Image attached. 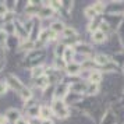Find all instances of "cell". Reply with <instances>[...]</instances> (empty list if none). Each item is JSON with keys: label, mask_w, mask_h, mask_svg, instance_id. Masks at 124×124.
I'll use <instances>...</instances> for the list:
<instances>
[{"label": "cell", "mask_w": 124, "mask_h": 124, "mask_svg": "<svg viewBox=\"0 0 124 124\" xmlns=\"http://www.w3.org/2000/svg\"><path fill=\"white\" fill-rule=\"evenodd\" d=\"M52 113L53 116H56L59 120H66L67 117H70V109L66 105L64 101H59V99H53L50 105Z\"/></svg>", "instance_id": "1"}, {"label": "cell", "mask_w": 124, "mask_h": 124, "mask_svg": "<svg viewBox=\"0 0 124 124\" xmlns=\"http://www.w3.org/2000/svg\"><path fill=\"white\" fill-rule=\"evenodd\" d=\"M6 84L10 89H13L14 92H17V93H20V92L24 89V86H25V85L20 81V78H18L17 75H14V74H8V75H7Z\"/></svg>", "instance_id": "2"}, {"label": "cell", "mask_w": 124, "mask_h": 124, "mask_svg": "<svg viewBox=\"0 0 124 124\" xmlns=\"http://www.w3.org/2000/svg\"><path fill=\"white\" fill-rule=\"evenodd\" d=\"M70 92V86L66 82H59L54 86L53 91V99H59V101H64V98L67 96V93Z\"/></svg>", "instance_id": "3"}, {"label": "cell", "mask_w": 124, "mask_h": 124, "mask_svg": "<svg viewBox=\"0 0 124 124\" xmlns=\"http://www.w3.org/2000/svg\"><path fill=\"white\" fill-rule=\"evenodd\" d=\"M66 74L68 77H79V74L82 73V67H81V63L78 62H73L68 63L67 67H66Z\"/></svg>", "instance_id": "4"}, {"label": "cell", "mask_w": 124, "mask_h": 124, "mask_svg": "<svg viewBox=\"0 0 124 124\" xmlns=\"http://www.w3.org/2000/svg\"><path fill=\"white\" fill-rule=\"evenodd\" d=\"M70 92H74V93H79V95H84L86 92V88H88V82L86 81H82L79 79L74 84H70Z\"/></svg>", "instance_id": "5"}, {"label": "cell", "mask_w": 124, "mask_h": 124, "mask_svg": "<svg viewBox=\"0 0 124 124\" xmlns=\"http://www.w3.org/2000/svg\"><path fill=\"white\" fill-rule=\"evenodd\" d=\"M4 116H6L7 121L11 123V124H14L17 120H20V118L23 117V116H21V112H20L18 109H16V107H10V109H7V112H6Z\"/></svg>", "instance_id": "6"}, {"label": "cell", "mask_w": 124, "mask_h": 124, "mask_svg": "<svg viewBox=\"0 0 124 124\" xmlns=\"http://www.w3.org/2000/svg\"><path fill=\"white\" fill-rule=\"evenodd\" d=\"M102 78H103V74L101 73V70H92V71H89V74H88V78H86V82L88 84H101Z\"/></svg>", "instance_id": "7"}, {"label": "cell", "mask_w": 124, "mask_h": 124, "mask_svg": "<svg viewBox=\"0 0 124 124\" xmlns=\"http://www.w3.org/2000/svg\"><path fill=\"white\" fill-rule=\"evenodd\" d=\"M92 60H93V63H95L96 66H99V67H105V66H107L109 63L112 62V59L107 56V54H105V53H98V54H95Z\"/></svg>", "instance_id": "8"}, {"label": "cell", "mask_w": 124, "mask_h": 124, "mask_svg": "<svg viewBox=\"0 0 124 124\" xmlns=\"http://www.w3.org/2000/svg\"><path fill=\"white\" fill-rule=\"evenodd\" d=\"M117 123V116H116V113L113 112L112 109H107L105 114H103V117H102V121L101 124H116Z\"/></svg>", "instance_id": "9"}, {"label": "cell", "mask_w": 124, "mask_h": 124, "mask_svg": "<svg viewBox=\"0 0 124 124\" xmlns=\"http://www.w3.org/2000/svg\"><path fill=\"white\" fill-rule=\"evenodd\" d=\"M84 99V95H79V93H74V92H68L67 96L64 98V102H66V105H73V103H79V102H82Z\"/></svg>", "instance_id": "10"}, {"label": "cell", "mask_w": 124, "mask_h": 124, "mask_svg": "<svg viewBox=\"0 0 124 124\" xmlns=\"http://www.w3.org/2000/svg\"><path fill=\"white\" fill-rule=\"evenodd\" d=\"M91 39H92V42L93 43H105L107 40V35L105 34V32H102L101 29H98V31H95V32H92L91 34Z\"/></svg>", "instance_id": "11"}, {"label": "cell", "mask_w": 124, "mask_h": 124, "mask_svg": "<svg viewBox=\"0 0 124 124\" xmlns=\"http://www.w3.org/2000/svg\"><path fill=\"white\" fill-rule=\"evenodd\" d=\"M43 75H46V67L45 66L39 64V66L32 67V70H31V77H32L34 79L40 78V77H43Z\"/></svg>", "instance_id": "12"}, {"label": "cell", "mask_w": 124, "mask_h": 124, "mask_svg": "<svg viewBox=\"0 0 124 124\" xmlns=\"http://www.w3.org/2000/svg\"><path fill=\"white\" fill-rule=\"evenodd\" d=\"M62 59L67 63V64H68V63H73L74 59H75V50H74V47L67 46V47H66V50H64V53H63Z\"/></svg>", "instance_id": "13"}, {"label": "cell", "mask_w": 124, "mask_h": 124, "mask_svg": "<svg viewBox=\"0 0 124 124\" xmlns=\"http://www.w3.org/2000/svg\"><path fill=\"white\" fill-rule=\"evenodd\" d=\"M52 109L49 105H40V110H39V118L42 120H50L52 117Z\"/></svg>", "instance_id": "14"}, {"label": "cell", "mask_w": 124, "mask_h": 124, "mask_svg": "<svg viewBox=\"0 0 124 124\" xmlns=\"http://www.w3.org/2000/svg\"><path fill=\"white\" fill-rule=\"evenodd\" d=\"M53 16H54V11L49 6H42L39 8V13H38V17L40 18H50Z\"/></svg>", "instance_id": "15"}, {"label": "cell", "mask_w": 124, "mask_h": 124, "mask_svg": "<svg viewBox=\"0 0 124 124\" xmlns=\"http://www.w3.org/2000/svg\"><path fill=\"white\" fill-rule=\"evenodd\" d=\"M66 27H67V25L63 23V21H54V23L50 25V31H53V32L57 34V35H60V34H63V31H64Z\"/></svg>", "instance_id": "16"}, {"label": "cell", "mask_w": 124, "mask_h": 124, "mask_svg": "<svg viewBox=\"0 0 124 124\" xmlns=\"http://www.w3.org/2000/svg\"><path fill=\"white\" fill-rule=\"evenodd\" d=\"M62 35H63L64 39H71V38H77V36H78V32H77L75 28H73V27H66Z\"/></svg>", "instance_id": "17"}, {"label": "cell", "mask_w": 124, "mask_h": 124, "mask_svg": "<svg viewBox=\"0 0 124 124\" xmlns=\"http://www.w3.org/2000/svg\"><path fill=\"white\" fill-rule=\"evenodd\" d=\"M39 110H40V105H34L29 109H27V116L29 118H39Z\"/></svg>", "instance_id": "18"}, {"label": "cell", "mask_w": 124, "mask_h": 124, "mask_svg": "<svg viewBox=\"0 0 124 124\" xmlns=\"http://www.w3.org/2000/svg\"><path fill=\"white\" fill-rule=\"evenodd\" d=\"M66 67H67V63L64 62L62 57H56V59H54V62H53V66H52V68H53V70H56V71L66 70Z\"/></svg>", "instance_id": "19"}, {"label": "cell", "mask_w": 124, "mask_h": 124, "mask_svg": "<svg viewBox=\"0 0 124 124\" xmlns=\"http://www.w3.org/2000/svg\"><path fill=\"white\" fill-rule=\"evenodd\" d=\"M35 85H36L38 88H40V89H46V88L50 85L47 75H43V77H40V78H36L35 79Z\"/></svg>", "instance_id": "20"}, {"label": "cell", "mask_w": 124, "mask_h": 124, "mask_svg": "<svg viewBox=\"0 0 124 124\" xmlns=\"http://www.w3.org/2000/svg\"><path fill=\"white\" fill-rule=\"evenodd\" d=\"M18 95L21 96V99H23L24 102H27V101H29V99H32L34 98V92L29 89V88H27V86H24V89L18 93Z\"/></svg>", "instance_id": "21"}, {"label": "cell", "mask_w": 124, "mask_h": 124, "mask_svg": "<svg viewBox=\"0 0 124 124\" xmlns=\"http://www.w3.org/2000/svg\"><path fill=\"white\" fill-rule=\"evenodd\" d=\"M92 8L95 10L96 16H101V14H103L105 10H106V4H105L103 1H96V3L92 4Z\"/></svg>", "instance_id": "22"}, {"label": "cell", "mask_w": 124, "mask_h": 124, "mask_svg": "<svg viewBox=\"0 0 124 124\" xmlns=\"http://www.w3.org/2000/svg\"><path fill=\"white\" fill-rule=\"evenodd\" d=\"M84 14H85V17L88 18V20H91V21H93L98 16H96V13L95 10L92 8V6H88V7H85V10H84Z\"/></svg>", "instance_id": "23"}, {"label": "cell", "mask_w": 124, "mask_h": 124, "mask_svg": "<svg viewBox=\"0 0 124 124\" xmlns=\"http://www.w3.org/2000/svg\"><path fill=\"white\" fill-rule=\"evenodd\" d=\"M3 18H4V24H11L16 21V13L13 11V10H8V11L3 16Z\"/></svg>", "instance_id": "24"}, {"label": "cell", "mask_w": 124, "mask_h": 124, "mask_svg": "<svg viewBox=\"0 0 124 124\" xmlns=\"http://www.w3.org/2000/svg\"><path fill=\"white\" fill-rule=\"evenodd\" d=\"M101 89V86L98 84H88V88H86V95H96Z\"/></svg>", "instance_id": "25"}, {"label": "cell", "mask_w": 124, "mask_h": 124, "mask_svg": "<svg viewBox=\"0 0 124 124\" xmlns=\"http://www.w3.org/2000/svg\"><path fill=\"white\" fill-rule=\"evenodd\" d=\"M4 32H6L8 36H13V35H16V25L14 23L11 24H4V28H1Z\"/></svg>", "instance_id": "26"}, {"label": "cell", "mask_w": 124, "mask_h": 124, "mask_svg": "<svg viewBox=\"0 0 124 124\" xmlns=\"http://www.w3.org/2000/svg\"><path fill=\"white\" fill-rule=\"evenodd\" d=\"M116 68H117V66H116V63L113 62H110L107 66H105V67H102V70H101V73L103 74V73H113V71H116Z\"/></svg>", "instance_id": "27"}, {"label": "cell", "mask_w": 124, "mask_h": 124, "mask_svg": "<svg viewBox=\"0 0 124 124\" xmlns=\"http://www.w3.org/2000/svg\"><path fill=\"white\" fill-rule=\"evenodd\" d=\"M66 47H67V46L60 42V43L54 47V56H56V57H62L63 53H64V50H66Z\"/></svg>", "instance_id": "28"}, {"label": "cell", "mask_w": 124, "mask_h": 124, "mask_svg": "<svg viewBox=\"0 0 124 124\" xmlns=\"http://www.w3.org/2000/svg\"><path fill=\"white\" fill-rule=\"evenodd\" d=\"M7 40H8V35L0 28V47H3L4 45H7Z\"/></svg>", "instance_id": "29"}, {"label": "cell", "mask_w": 124, "mask_h": 124, "mask_svg": "<svg viewBox=\"0 0 124 124\" xmlns=\"http://www.w3.org/2000/svg\"><path fill=\"white\" fill-rule=\"evenodd\" d=\"M62 8H66V13L73 10V1H62Z\"/></svg>", "instance_id": "30"}, {"label": "cell", "mask_w": 124, "mask_h": 124, "mask_svg": "<svg viewBox=\"0 0 124 124\" xmlns=\"http://www.w3.org/2000/svg\"><path fill=\"white\" fill-rule=\"evenodd\" d=\"M7 11H8V7H7V4L4 3V1H0V17H3Z\"/></svg>", "instance_id": "31"}, {"label": "cell", "mask_w": 124, "mask_h": 124, "mask_svg": "<svg viewBox=\"0 0 124 124\" xmlns=\"http://www.w3.org/2000/svg\"><path fill=\"white\" fill-rule=\"evenodd\" d=\"M7 91H8V86H7V84H6V82H1V81H0V96L6 95Z\"/></svg>", "instance_id": "32"}, {"label": "cell", "mask_w": 124, "mask_h": 124, "mask_svg": "<svg viewBox=\"0 0 124 124\" xmlns=\"http://www.w3.org/2000/svg\"><path fill=\"white\" fill-rule=\"evenodd\" d=\"M14 124H29V120H27V118H24V117H21L20 120H17Z\"/></svg>", "instance_id": "33"}, {"label": "cell", "mask_w": 124, "mask_h": 124, "mask_svg": "<svg viewBox=\"0 0 124 124\" xmlns=\"http://www.w3.org/2000/svg\"><path fill=\"white\" fill-rule=\"evenodd\" d=\"M8 121H7V118L4 114H0V124H7Z\"/></svg>", "instance_id": "34"}, {"label": "cell", "mask_w": 124, "mask_h": 124, "mask_svg": "<svg viewBox=\"0 0 124 124\" xmlns=\"http://www.w3.org/2000/svg\"><path fill=\"white\" fill-rule=\"evenodd\" d=\"M40 124H54L53 123V120H42V121H40Z\"/></svg>", "instance_id": "35"}, {"label": "cell", "mask_w": 124, "mask_h": 124, "mask_svg": "<svg viewBox=\"0 0 124 124\" xmlns=\"http://www.w3.org/2000/svg\"><path fill=\"white\" fill-rule=\"evenodd\" d=\"M3 67H4V62H3V60H0V71L3 70Z\"/></svg>", "instance_id": "36"}, {"label": "cell", "mask_w": 124, "mask_h": 124, "mask_svg": "<svg viewBox=\"0 0 124 124\" xmlns=\"http://www.w3.org/2000/svg\"><path fill=\"white\" fill-rule=\"evenodd\" d=\"M121 70H123V74H124V66H121Z\"/></svg>", "instance_id": "37"}]
</instances>
